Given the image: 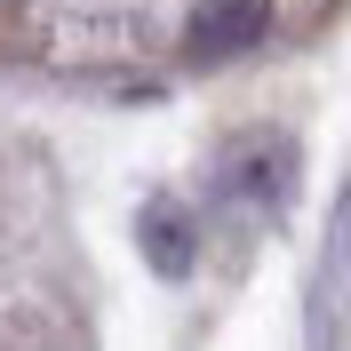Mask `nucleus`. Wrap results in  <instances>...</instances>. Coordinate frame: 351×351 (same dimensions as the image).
<instances>
[{
	"label": "nucleus",
	"instance_id": "nucleus-2",
	"mask_svg": "<svg viewBox=\"0 0 351 351\" xmlns=\"http://www.w3.org/2000/svg\"><path fill=\"white\" fill-rule=\"evenodd\" d=\"M263 24H271V0H199L192 24H184V56L192 64H223V56L263 40Z\"/></svg>",
	"mask_w": 351,
	"mask_h": 351
},
{
	"label": "nucleus",
	"instance_id": "nucleus-1",
	"mask_svg": "<svg viewBox=\"0 0 351 351\" xmlns=\"http://www.w3.org/2000/svg\"><path fill=\"white\" fill-rule=\"evenodd\" d=\"M0 48L16 64H40V72H112V64H136V24L120 16H56V8H32V0H0Z\"/></svg>",
	"mask_w": 351,
	"mask_h": 351
}]
</instances>
